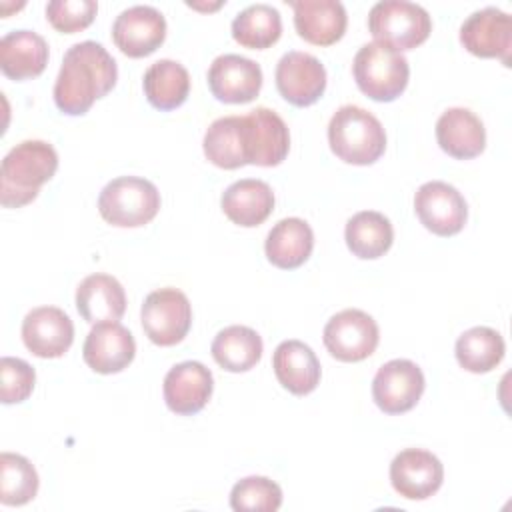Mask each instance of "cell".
I'll list each match as a JSON object with an SVG mask.
<instances>
[{
  "mask_svg": "<svg viewBox=\"0 0 512 512\" xmlns=\"http://www.w3.org/2000/svg\"><path fill=\"white\" fill-rule=\"evenodd\" d=\"M116 80V60L102 44L94 40L72 44L62 58L54 82V102L60 112L82 116L98 98H104L116 86Z\"/></svg>",
  "mask_w": 512,
  "mask_h": 512,
  "instance_id": "6da1fadb",
  "label": "cell"
},
{
  "mask_svg": "<svg viewBox=\"0 0 512 512\" xmlns=\"http://www.w3.org/2000/svg\"><path fill=\"white\" fill-rule=\"evenodd\" d=\"M58 170V154L44 140H24L2 160L0 202L4 208H20L32 202L40 186Z\"/></svg>",
  "mask_w": 512,
  "mask_h": 512,
  "instance_id": "7a4b0ae2",
  "label": "cell"
},
{
  "mask_svg": "<svg viewBox=\"0 0 512 512\" xmlns=\"http://www.w3.org/2000/svg\"><path fill=\"white\" fill-rule=\"evenodd\" d=\"M330 150L346 164H374L386 150V132L380 120L356 104L340 106L328 124Z\"/></svg>",
  "mask_w": 512,
  "mask_h": 512,
  "instance_id": "3957f363",
  "label": "cell"
},
{
  "mask_svg": "<svg viewBox=\"0 0 512 512\" xmlns=\"http://www.w3.org/2000/svg\"><path fill=\"white\" fill-rule=\"evenodd\" d=\"M352 74L358 88L376 102L396 100L408 86L410 66L402 52L380 44L368 42L358 48Z\"/></svg>",
  "mask_w": 512,
  "mask_h": 512,
  "instance_id": "277c9868",
  "label": "cell"
},
{
  "mask_svg": "<svg viewBox=\"0 0 512 512\" xmlns=\"http://www.w3.org/2000/svg\"><path fill=\"white\" fill-rule=\"evenodd\" d=\"M160 210L158 188L140 176H118L98 196L100 216L118 228L148 224Z\"/></svg>",
  "mask_w": 512,
  "mask_h": 512,
  "instance_id": "5b68a950",
  "label": "cell"
},
{
  "mask_svg": "<svg viewBox=\"0 0 512 512\" xmlns=\"http://www.w3.org/2000/svg\"><path fill=\"white\" fill-rule=\"evenodd\" d=\"M368 30L374 36V42L402 52L420 46L430 36L432 20L420 4L382 0L370 8Z\"/></svg>",
  "mask_w": 512,
  "mask_h": 512,
  "instance_id": "8992f818",
  "label": "cell"
},
{
  "mask_svg": "<svg viewBox=\"0 0 512 512\" xmlns=\"http://www.w3.org/2000/svg\"><path fill=\"white\" fill-rule=\"evenodd\" d=\"M140 320L150 342L174 346L184 340L192 326V306L182 290L172 286L158 288L144 298Z\"/></svg>",
  "mask_w": 512,
  "mask_h": 512,
  "instance_id": "52a82bcc",
  "label": "cell"
},
{
  "mask_svg": "<svg viewBox=\"0 0 512 512\" xmlns=\"http://www.w3.org/2000/svg\"><path fill=\"white\" fill-rule=\"evenodd\" d=\"M324 346L340 362H360L374 354L380 330L376 320L358 308H346L334 314L322 334Z\"/></svg>",
  "mask_w": 512,
  "mask_h": 512,
  "instance_id": "ba28073f",
  "label": "cell"
},
{
  "mask_svg": "<svg viewBox=\"0 0 512 512\" xmlns=\"http://www.w3.org/2000/svg\"><path fill=\"white\" fill-rule=\"evenodd\" d=\"M414 210L418 220L436 236L458 234L468 218L464 196L448 182H424L414 196Z\"/></svg>",
  "mask_w": 512,
  "mask_h": 512,
  "instance_id": "9c48e42d",
  "label": "cell"
},
{
  "mask_svg": "<svg viewBox=\"0 0 512 512\" xmlns=\"http://www.w3.org/2000/svg\"><path fill=\"white\" fill-rule=\"evenodd\" d=\"M426 380L420 366L406 358H396L378 368L372 380V398L376 406L386 414H404L412 410L422 392Z\"/></svg>",
  "mask_w": 512,
  "mask_h": 512,
  "instance_id": "30bf717a",
  "label": "cell"
},
{
  "mask_svg": "<svg viewBox=\"0 0 512 512\" xmlns=\"http://www.w3.org/2000/svg\"><path fill=\"white\" fill-rule=\"evenodd\" d=\"M244 150L248 164L278 166L290 150L286 122L270 108L258 106L242 116Z\"/></svg>",
  "mask_w": 512,
  "mask_h": 512,
  "instance_id": "8fae6325",
  "label": "cell"
},
{
  "mask_svg": "<svg viewBox=\"0 0 512 512\" xmlns=\"http://www.w3.org/2000/svg\"><path fill=\"white\" fill-rule=\"evenodd\" d=\"M274 76L280 96L298 108L314 104L326 90V68L308 52H286L278 60Z\"/></svg>",
  "mask_w": 512,
  "mask_h": 512,
  "instance_id": "7c38bea8",
  "label": "cell"
},
{
  "mask_svg": "<svg viewBox=\"0 0 512 512\" xmlns=\"http://www.w3.org/2000/svg\"><path fill=\"white\" fill-rule=\"evenodd\" d=\"M460 42L470 54L480 58H500L508 66L512 18L496 6L474 10L460 26Z\"/></svg>",
  "mask_w": 512,
  "mask_h": 512,
  "instance_id": "4fadbf2b",
  "label": "cell"
},
{
  "mask_svg": "<svg viewBox=\"0 0 512 512\" xmlns=\"http://www.w3.org/2000/svg\"><path fill=\"white\" fill-rule=\"evenodd\" d=\"M166 38V18L160 10L146 4H136L122 10L112 24V40L122 54L144 58Z\"/></svg>",
  "mask_w": 512,
  "mask_h": 512,
  "instance_id": "5bb4252c",
  "label": "cell"
},
{
  "mask_svg": "<svg viewBox=\"0 0 512 512\" xmlns=\"http://www.w3.org/2000/svg\"><path fill=\"white\" fill-rule=\"evenodd\" d=\"M444 480V466L428 450L406 448L390 462L392 488L408 500H426L436 494Z\"/></svg>",
  "mask_w": 512,
  "mask_h": 512,
  "instance_id": "9a60e30c",
  "label": "cell"
},
{
  "mask_svg": "<svg viewBox=\"0 0 512 512\" xmlns=\"http://www.w3.org/2000/svg\"><path fill=\"white\" fill-rule=\"evenodd\" d=\"M212 96L226 104L252 102L262 88V68L240 54H222L208 68Z\"/></svg>",
  "mask_w": 512,
  "mask_h": 512,
  "instance_id": "2e32d148",
  "label": "cell"
},
{
  "mask_svg": "<svg viewBox=\"0 0 512 512\" xmlns=\"http://www.w3.org/2000/svg\"><path fill=\"white\" fill-rule=\"evenodd\" d=\"M24 346L38 358H60L74 340L70 316L56 306L32 308L22 320Z\"/></svg>",
  "mask_w": 512,
  "mask_h": 512,
  "instance_id": "e0dca14e",
  "label": "cell"
},
{
  "mask_svg": "<svg viewBox=\"0 0 512 512\" xmlns=\"http://www.w3.org/2000/svg\"><path fill=\"white\" fill-rule=\"evenodd\" d=\"M136 354V342L120 322H98L88 332L82 358L98 374L122 372Z\"/></svg>",
  "mask_w": 512,
  "mask_h": 512,
  "instance_id": "ac0fdd59",
  "label": "cell"
},
{
  "mask_svg": "<svg viewBox=\"0 0 512 512\" xmlns=\"http://www.w3.org/2000/svg\"><path fill=\"white\" fill-rule=\"evenodd\" d=\"M214 390L212 372L196 360H186L168 370L164 376V402L168 410L180 416H192L200 412Z\"/></svg>",
  "mask_w": 512,
  "mask_h": 512,
  "instance_id": "d6986e66",
  "label": "cell"
},
{
  "mask_svg": "<svg viewBox=\"0 0 512 512\" xmlns=\"http://www.w3.org/2000/svg\"><path fill=\"white\" fill-rule=\"evenodd\" d=\"M294 26L300 38L316 46L338 42L348 24L344 4L338 0H292Z\"/></svg>",
  "mask_w": 512,
  "mask_h": 512,
  "instance_id": "ffe728a7",
  "label": "cell"
},
{
  "mask_svg": "<svg viewBox=\"0 0 512 512\" xmlns=\"http://www.w3.org/2000/svg\"><path fill=\"white\" fill-rule=\"evenodd\" d=\"M436 140L440 148L458 160H470L482 154L486 130L482 120L468 108H448L436 122Z\"/></svg>",
  "mask_w": 512,
  "mask_h": 512,
  "instance_id": "44dd1931",
  "label": "cell"
},
{
  "mask_svg": "<svg viewBox=\"0 0 512 512\" xmlns=\"http://www.w3.org/2000/svg\"><path fill=\"white\" fill-rule=\"evenodd\" d=\"M272 368L278 382L296 396H306L320 382V360L302 340H284L276 346Z\"/></svg>",
  "mask_w": 512,
  "mask_h": 512,
  "instance_id": "7402d4cb",
  "label": "cell"
},
{
  "mask_svg": "<svg viewBox=\"0 0 512 512\" xmlns=\"http://www.w3.org/2000/svg\"><path fill=\"white\" fill-rule=\"evenodd\" d=\"M78 314L90 322H118L126 312L122 284L110 274H90L76 288Z\"/></svg>",
  "mask_w": 512,
  "mask_h": 512,
  "instance_id": "603a6c76",
  "label": "cell"
},
{
  "mask_svg": "<svg viewBox=\"0 0 512 512\" xmlns=\"http://www.w3.org/2000/svg\"><path fill=\"white\" fill-rule=\"evenodd\" d=\"M220 206L230 222L252 228L262 224L272 214L274 192L264 180L242 178L224 190Z\"/></svg>",
  "mask_w": 512,
  "mask_h": 512,
  "instance_id": "cb8c5ba5",
  "label": "cell"
},
{
  "mask_svg": "<svg viewBox=\"0 0 512 512\" xmlns=\"http://www.w3.org/2000/svg\"><path fill=\"white\" fill-rule=\"evenodd\" d=\"M48 64V44L32 30H12L0 40V68L12 80L36 78Z\"/></svg>",
  "mask_w": 512,
  "mask_h": 512,
  "instance_id": "d4e9b609",
  "label": "cell"
},
{
  "mask_svg": "<svg viewBox=\"0 0 512 512\" xmlns=\"http://www.w3.org/2000/svg\"><path fill=\"white\" fill-rule=\"evenodd\" d=\"M314 248V232L302 218L290 216L278 220L266 236L264 252L270 264L282 270L302 266Z\"/></svg>",
  "mask_w": 512,
  "mask_h": 512,
  "instance_id": "484cf974",
  "label": "cell"
},
{
  "mask_svg": "<svg viewBox=\"0 0 512 512\" xmlns=\"http://www.w3.org/2000/svg\"><path fill=\"white\" fill-rule=\"evenodd\" d=\"M144 94L146 100L156 110H174L182 106L190 92V74L188 70L170 58L156 60L144 72Z\"/></svg>",
  "mask_w": 512,
  "mask_h": 512,
  "instance_id": "4316f807",
  "label": "cell"
},
{
  "mask_svg": "<svg viewBox=\"0 0 512 512\" xmlns=\"http://www.w3.org/2000/svg\"><path fill=\"white\" fill-rule=\"evenodd\" d=\"M262 338L256 330L240 324L220 330L210 346L212 358L228 372H246L262 358Z\"/></svg>",
  "mask_w": 512,
  "mask_h": 512,
  "instance_id": "83f0119b",
  "label": "cell"
},
{
  "mask_svg": "<svg viewBox=\"0 0 512 512\" xmlns=\"http://www.w3.org/2000/svg\"><path fill=\"white\" fill-rule=\"evenodd\" d=\"M344 238L354 256L374 260L390 250L394 242V228L384 214L376 210H362L346 222Z\"/></svg>",
  "mask_w": 512,
  "mask_h": 512,
  "instance_id": "f1b7e54d",
  "label": "cell"
},
{
  "mask_svg": "<svg viewBox=\"0 0 512 512\" xmlns=\"http://www.w3.org/2000/svg\"><path fill=\"white\" fill-rule=\"evenodd\" d=\"M506 352L504 338L498 330L490 326H474L458 336L456 340V360L472 374H486L496 368Z\"/></svg>",
  "mask_w": 512,
  "mask_h": 512,
  "instance_id": "f546056e",
  "label": "cell"
},
{
  "mask_svg": "<svg viewBox=\"0 0 512 512\" xmlns=\"http://www.w3.org/2000/svg\"><path fill=\"white\" fill-rule=\"evenodd\" d=\"M204 156L218 168L234 170L246 166L242 116H222L214 120L202 140Z\"/></svg>",
  "mask_w": 512,
  "mask_h": 512,
  "instance_id": "4dcf8cb0",
  "label": "cell"
},
{
  "mask_svg": "<svg viewBox=\"0 0 512 512\" xmlns=\"http://www.w3.org/2000/svg\"><path fill=\"white\" fill-rule=\"evenodd\" d=\"M282 34L280 12L270 4H250L232 20V38L252 50H264L278 42Z\"/></svg>",
  "mask_w": 512,
  "mask_h": 512,
  "instance_id": "1f68e13d",
  "label": "cell"
},
{
  "mask_svg": "<svg viewBox=\"0 0 512 512\" xmlns=\"http://www.w3.org/2000/svg\"><path fill=\"white\" fill-rule=\"evenodd\" d=\"M38 472L20 454L2 452L0 456V502L4 506H24L38 492Z\"/></svg>",
  "mask_w": 512,
  "mask_h": 512,
  "instance_id": "d6a6232c",
  "label": "cell"
},
{
  "mask_svg": "<svg viewBox=\"0 0 512 512\" xmlns=\"http://www.w3.org/2000/svg\"><path fill=\"white\" fill-rule=\"evenodd\" d=\"M230 506L236 512H276L282 506V488L266 476H246L232 486Z\"/></svg>",
  "mask_w": 512,
  "mask_h": 512,
  "instance_id": "836d02e7",
  "label": "cell"
},
{
  "mask_svg": "<svg viewBox=\"0 0 512 512\" xmlns=\"http://www.w3.org/2000/svg\"><path fill=\"white\" fill-rule=\"evenodd\" d=\"M36 384L34 368L14 356H4L0 360V400L4 404L24 402Z\"/></svg>",
  "mask_w": 512,
  "mask_h": 512,
  "instance_id": "e575fe53",
  "label": "cell"
},
{
  "mask_svg": "<svg viewBox=\"0 0 512 512\" xmlns=\"http://www.w3.org/2000/svg\"><path fill=\"white\" fill-rule=\"evenodd\" d=\"M98 12L94 0H52L46 4L48 22L64 34H74L92 24Z\"/></svg>",
  "mask_w": 512,
  "mask_h": 512,
  "instance_id": "d590c367",
  "label": "cell"
}]
</instances>
